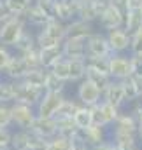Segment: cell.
Returning <instances> with one entry per match:
<instances>
[{"label": "cell", "instance_id": "obj_1", "mask_svg": "<svg viewBox=\"0 0 142 150\" xmlns=\"http://www.w3.org/2000/svg\"><path fill=\"white\" fill-rule=\"evenodd\" d=\"M67 38V25L56 18H51L39 32H37V45L39 49L58 47Z\"/></svg>", "mask_w": 142, "mask_h": 150}, {"label": "cell", "instance_id": "obj_2", "mask_svg": "<svg viewBox=\"0 0 142 150\" xmlns=\"http://www.w3.org/2000/svg\"><path fill=\"white\" fill-rule=\"evenodd\" d=\"M28 28L27 25V19L23 16H11L7 19V23L4 25L2 28V33H0V44L2 45H7L11 49H14L16 42L19 40V37L25 33V30Z\"/></svg>", "mask_w": 142, "mask_h": 150}, {"label": "cell", "instance_id": "obj_3", "mask_svg": "<svg viewBox=\"0 0 142 150\" xmlns=\"http://www.w3.org/2000/svg\"><path fill=\"white\" fill-rule=\"evenodd\" d=\"M91 112H93V124H100V126H105L110 129L116 124L118 117L121 115V108L102 100L98 105L91 107Z\"/></svg>", "mask_w": 142, "mask_h": 150}, {"label": "cell", "instance_id": "obj_4", "mask_svg": "<svg viewBox=\"0 0 142 150\" xmlns=\"http://www.w3.org/2000/svg\"><path fill=\"white\" fill-rule=\"evenodd\" d=\"M11 112H12V126L16 129H30L37 119L35 107L25 103H12Z\"/></svg>", "mask_w": 142, "mask_h": 150}, {"label": "cell", "instance_id": "obj_5", "mask_svg": "<svg viewBox=\"0 0 142 150\" xmlns=\"http://www.w3.org/2000/svg\"><path fill=\"white\" fill-rule=\"evenodd\" d=\"M102 94L104 93L95 84H91L86 79L82 82H79L77 89H75V98H77V101L82 107H95V105H98L102 101Z\"/></svg>", "mask_w": 142, "mask_h": 150}, {"label": "cell", "instance_id": "obj_6", "mask_svg": "<svg viewBox=\"0 0 142 150\" xmlns=\"http://www.w3.org/2000/svg\"><path fill=\"white\" fill-rule=\"evenodd\" d=\"M65 100V94L63 93H44L42 100L39 101V105L35 107L37 115L39 117H47V119H55L58 108L62 107Z\"/></svg>", "mask_w": 142, "mask_h": 150}, {"label": "cell", "instance_id": "obj_7", "mask_svg": "<svg viewBox=\"0 0 142 150\" xmlns=\"http://www.w3.org/2000/svg\"><path fill=\"white\" fill-rule=\"evenodd\" d=\"M109 75L112 80H126L132 77V58L130 54H110Z\"/></svg>", "mask_w": 142, "mask_h": 150}, {"label": "cell", "instance_id": "obj_8", "mask_svg": "<svg viewBox=\"0 0 142 150\" xmlns=\"http://www.w3.org/2000/svg\"><path fill=\"white\" fill-rule=\"evenodd\" d=\"M82 0H55V9H53V18L60 19L62 23H70L79 16Z\"/></svg>", "mask_w": 142, "mask_h": 150}, {"label": "cell", "instance_id": "obj_9", "mask_svg": "<svg viewBox=\"0 0 142 150\" xmlns=\"http://www.w3.org/2000/svg\"><path fill=\"white\" fill-rule=\"evenodd\" d=\"M44 89H37L32 87L28 84H25L23 80L16 82V98H14V103H25V105H30V107H37L39 101L42 100L44 96Z\"/></svg>", "mask_w": 142, "mask_h": 150}, {"label": "cell", "instance_id": "obj_10", "mask_svg": "<svg viewBox=\"0 0 142 150\" xmlns=\"http://www.w3.org/2000/svg\"><path fill=\"white\" fill-rule=\"evenodd\" d=\"M105 35H107V40H109L112 54H126V52H130L132 35L125 30V26L110 30V32H105Z\"/></svg>", "mask_w": 142, "mask_h": 150}, {"label": "cell", "instance_id": "obj_11", "mask_svg": "<svg viewBox=\"0 0 142 150\" xmlns=\"http://www.w3.org/2000/svg\"><path fill=\"white\" fill-rule=\"evenodd\" d=\"M97 23L105 32L116 30V28H123L125 26V11H121V9H118L114 5H109L105 11L100 14Z\"/></svg>", "mask_w": 142, "mask_h": 150}, {"label": "cell", "instance_id": "obj_12", "mask_svg": "<svg viewBox=\"0 0 142 150\" xmlns=\"http://www.w3.org/2000/svg\"><path fill=\"white\" fill-rule=\"evenodd\" d=\"M77 136H81L91 149L104 143L105 140H109L110 136V129L105 127V126H100V124H91L90 127L86 129H79L77 131Z\"/></svg>", "mask_w": 142, "mask_h": 150}, {"label": "cell", "instance_id": "obj_13", "mask_svg": "<svg viewBox=\"0 0 142 150\" xmlns=\"http://www.w3.org/2000/svg\"><path fill=\"white\" fill-rule=\"evenodd\" d=\"M110 45L104 32H95L86 40V56H110Z\"/></svg>", "mask_w": 142, "mask_h": 150}, {"label": "cell", "instance_id": "obj_14", "mask_svg": "<svg viewBox=\"0 0 142 150\" xmlns=\"http://www.w3.org/2000/svg\"><path fill=\"white\" fill-rule=\"evenodd\" d=\"M28 72H32V70H30V67L27 65V61H25L19 54L14 52L12 59L9 61V65L5 67V70L2 72V75H4V79L14 80V82H19V80H23V79L27 77Z\"/></svg>", "mask_w": 142, "mask_h": 150}, {"label": "cell", "instance_id": "obj_15", "mask_svg": "<svg viewBox=\"0 0 142 150\" xmlns=\"http://www.w3.org/2000/svg\"><path fill=\"white\" fill-rule=\"evenodd\" d=\"M32 134H35L39 138H44V140H51L58 134V129H56V120L55 119H47V117H39L37 115L35 122L32 124V127L28 129Z\"/></svg>", "mask_w": 142, "mask_h": 150}, {"label": "cell", "instance_id": "obj_16", "mask_svg": "<svg viewBox=\"0 0 142 150\" xmlns=\"http://www.w3.org/2000/svg\"><path fill=\"white\" fill-rule=\"evenodd\" d=\"M97 30L93 28V23H88L84 19H72L70 23H67V38H82L88 40L95 33Z\"/></svg>", "mask_w": 142, "mask_h": 150}, {"label": "cell", "instance_id": "obj_17", "mask_svg": "<svg viewBox=\"0 0 142 150\" xmlns=\"http://www.w3.org/2000/svg\"><path fill=\"white\" fill-rule=\"evenodd\" d=\"M62 51L67 59H84L86 58V40L65 38V42L62 44Z\"/></svg>", "mask_w": 142, "mask_h": 150}, {"label": "cell", "instance_id": "obj_18", "mask_svg": "<svg viewBox=\"0 0 142 150\" xmlns=\"http://www.w3.org/2000/svg\"><path fill=\"white\" fill-rule=\"evenodd\" d=\"M102 100L107 101V103H112V105L119 107V108H123V107L126 105V101H125V91H123L121 80H112V82L109 84V87H107L105 91H104V94H102Z\"/></svg>", "mask_w": 142, "mask_h": 150}, {"label": "cell", "instance_id": "obj_19", "mask_svg": "<svg viewBox=\"0 0 142 150\" xmlns=\"http://www.w3.org/2000/svg\"><path fill=\"white\" fill-rule=\"evenodd\" d=\"M116 147L119 150H141L142 143L139 140L137 134H128V133H116V131H110V136H109Z\"/></svg>", "mask_w": 142, "mask_h": 150}, {"label": "cell", "instance_id": "obj_20", "mask_svg": "<svg viewBox=\"0 0 142 150\" xmlns=\"http://www.w3.org/2000/svg\"><path fill=\"white\" fill-rule=\"evenodd\" d=\"M110 131L137 134V131H139V122H137V119L133 117L132 112H121V115H119L118 120H116V124L110 127Z\"/></svg>", "mask_w": 142, "mask_h": 150}, {"label": "cell", "instance_id": "obj_21", "mask_svg": "<svg viewBox=\"0 0 142 150\" xmlns=\"http://www.w3.org/2000/svg\"><path fill=\"white\" fill-rule=\"evenodd\" d=\"M25 19H27V25H30V26H34L37 30H40L49 19H51V16H47L40 7H37L35 4H32L30 5V9L25 12V16H23Z\"/></svg>", "mask_w": 142, "mask_h": 150}, {"label": "cell", "instance_id": "obj_22", "mask_svg": "<svg viewBox=\"0 0 142 150\" xmlns=\"http://www.w3.org/2000/svg\"><path fill=\"white\" fill-rule=\"evenodd\" d=\"M70 63V68H69V82L72 84H79L86 79V72H88V67H86V58L84 59H69Z\"/></svg>", "mask_w": 142, "mask_h": 150}, {"label": "cell", "instance_id": "obj_23", "mask_svg": "<svg viewBox=\"0 0 142 150\" xmlns=\"http://www.w3.org/2000/svg\"><path fill=\"white\" fill-rule=\"evenodd\" d=\"M63 56V51H62V45L58 47H49V49H40V63H42V68L44 70H49L55 63H58Z\"/></svg>", "mask_w": 142, "mask_h": 150}, {"label": "cell", "instance_id": "obj_24", "mask_svg": "<svg viewBox=\"0 0 142 150\" xmlns=\"http://www.w3.org/2000/svg\"><path fill=\"white\" fill-rule=\"evenodd\" d=\"M30 143H32V133L28 129L12 131V138H11L12 150H30Z\"/></svg>", "mask_w": 142, "mask_h": 150}, {"label": "cell", "instance_id": "obj_25", "mask_svg": "<svg viewBox=\"0 0 142 150\" xmlns=\"http://www.w3.org/2000/svg\"><path fill=\"white\" fill-rule=\"evenodd\" d=\"M125 30L132 35L142 30V9H130L125 11Z\"/></svg>", "mask_w": 142, "mask_h": 150}, {"label": "cell", "instance_id": "obj_26", "mask_svg": "<svg viewBox=\"0 0 142 150\" xmlns=\"http://www.w3.org/2000/svg\"><path fill=\"white\" fill-rule=\"evenodd\" d=\"M39 45H37V33H34L32 30H25V33L19 37V40L16 42V45H14V51L18 52V54H23V52H28V51H34L37 49Z\"/></svg>", "mask_w": 142, "mask_h": 150}, {"label": "cell", "instance_id": "obj_27", "mask_svg": "<svg viewBox=\"0 0 142 150\" xmlns=\"http://www.w3.org/2000/svg\"><path fill=\"white\" fill-rule=\"evenodd\" d=\"M56 120V129H58V134L62 136H67V138H74L79 131L74 117H55Z\"/></svg>", "mask_w": 142, "mask_h": 150}, {"label": "cell", "instance_id": "obj_28", "mask_svg": "<svg viewBox=\"0 0 142 150\" xmlns=\"http://www.w3.org/2000/svg\"><path fill=\"white\" fill-rule=\"evenodd\" d=\"M16 98V82L2 79L0 82V105H12Z\"/></svg>", "mask_w": 142, "mask_h": 150}, {"label": "cell", "instance_id": "obj_29", "mask_svg": "<svg viewBox=\"0 0 142 150\" xmlns=\"http://www.w3.org/2000/svg\"><path fill=\"white\" fill-rule=\"evenodd\" d=\"M86 67H88L90 70H95V72L109 75L110 56H86ZM109 77H110V75H109Z\"/></svg>", "mask_w": 142, "mask_h": 150}, {"label": "cell", "instance_id": "obj_30", "mask_svg": "<svg viewBox=\"0 0 142 150\" xmlns=\"http://www.w3.org/2000/svg\"><path fill=\"white\" fill-rule=\"evenodd\" d=\"M4 4L11 16H25V12L30 9L34 0H4Z\"/></svg>", "mask_w": 142, "mask_h": 150}, {"label": "cell", "instance_id": "obj_31", "mask_svg": "<svg viewBox=\"0 0 142 150\" xmlns=\"http://www.w3.org/2000/svg\"><path fill=\"white\" fill-rule=\"evenodd\" d=\"M46 77H47V70H44V68H37V70L28 72L27 77L23 79V82L28 84V86H32V87H37V89H44Z\"/></svg>", "mask_w": 142, "mask_h": 150}, {"label": "cell", "instance_id": "obj_32", "mask_svg": "<svg viewBox=\"0 0 142 150\" xmlns=\"http://www.w3.org/2000/svg\"><path fill=\"white\" fill-rule=\"evenodd\" d=\"M77 18H79V19H84V21H88V23L98 21V12H97V9H95V4H93L91 0H82L81 11H79V16H77Z\"/></svg>", "mask_w": 142, "mask_h": 150}, {"label": "cell", "instance_id": "obj_33", "mask_svg": "<svg viewBox=\"0 0 142 150\" xmlns=\"http://www.w3.org/2000/svg\"><path fill=\"white\" fill-rule=\"evenodd\" d=\"M86 80H90L91 84H95L102 93L105 91L107 87H109V84L112 82V79L105 74H100V72H95V70H90L88 68V72H86Z\"/></svg>", "mask_w": 142, "mask_h": 150}, {"label": "cell", "instance_id": "obj_34", "mask_svg": "<svg viewBox=\"0 0 142 150\" xmlns=\"http://www.w3.org/2000/svg\"><path fill=\"white\" fill-rule=\"evenodd\" d=\"M74 120L77 124L79 129H86L93 124V112H91V107H81L79 112L74 115Z\"/></svg>", "mask_w": 142, "mask_h": 150}, {"label": "cell", "instance_id": "obj_35", "mask_svg": "<svg viewBox=\"0 0 142 150\" xmlns=\"http://www.w3.org/2000/svg\"><path fill=\"white\" fill-rule=\"evenodd\" d=\"M81 107H82V105L77 101V98H75V100L65 98V100H63V103H62V107L58 108L56 117H74L75 113L79 112V108H81Z\"/></svg>", "mask_w": 142, "mask_h": 150}, {"label": "cell", "instance_id": "obj_36", "mask_svg": "<svg viewBox=\"0 0 142 150\" xmlns=\"http://www.w3.org/2000/svg\"><path fill=\"white\" fill-rule=\"evenodd\" d=\"M69 68H70V63H69V59H67V58H62L58 63H55V65L49 68V72L55 75V77H58L60 80H63V82H69Z\"/></svg>", "mask_w": 142, "mask_h": 150}, {"label": "cell", "instance_id": "obj_37", "mask_svg": "<svg viewBox=\"0 0 142 150\" xmlns=\"http://www.w3.org/2000/svg\"><path fill=\"white\" fill-rule=\"evenodd\" d=\"M121 84H123V91H125V101H126V105L135 103V101L141 100V98H139V93H137V87H135L132 77H128L126 80H121Z\"/></svg>", "mask_w": 142, "mask_h": 150}, {"label": "cell", "instance_id": "obj_38", "mask_svg": "<svg viewBox=\"0 0 142 150\" xmlns=\"http://www.w3.org/2000/svg\"><path fill=\"white\" fill-rule=\"evenodd\" d=\"M65 84H67V82L60 80L58 77H55V75L47 70L46 84H44V91H46V93H63V91H65Z\"/></svg>", "mask_w": 142, "mask_h": 150}, {"label": "cell", "instance_id": "obj_39", "mask_svg": "<svg viewBox=\"0 0 142 150\" xmlns=\"http://www.w3.org/2000/svg\"><path fill=\"white\" fill-rule=\"evenodd\" d=\"M18 54V52H16ZM25 61H27V65L30 67V70H37V68H42V63H40V49L37 47L34 51H28V52H23V54H19Z\"/></svg>", "mask_w": 142, "mask_h": 150}, {"label": "cell", "instance_id": "obj_40", "mask_svg": "<svg viewBox=\"0 0 142 150\" xmlns=\"http://www.w3.org/2000/svg\"><path fill=\"white\" fill-rule=\"evenodd\" d=\"M47 150H72V138L56 134L55 138L49 140V147Z\"/></svg>", "mask_w": 142, "mask_h": 150}, {"label": "cell", "instance_id": "obj_41", "mask_svg": "<svg viewBox=\"0 0 142 150\" xmlns=\"http://www.w3.org/2000/svg\"><path fill=\"white\" fill-rule=\"evenodd\" d=\"M11 126H12L11 105H0V129H11Z\"/></svg>", "mask_w": 142, "mask_h": 150}, {"label": "cell", "instance_id": "obj_42", "mask_svg": "<svg viewBox=\"0 0 142 150\" xmlns=\"http://www.w3.org/2000/svg\"><path fill=\"white\" fill-rule=\"evenodd\" d=\"M12 56H14L12 49L7 47V45H2V44H0V72L5 70V67L9 65V61L12 59Z\"/></svg>", "mask_w": 142, "mask_h": 150}, {"label": "cell", "instance_id": "obj_43", "mask_svg": "<svg viewBox=\"0 0 142 150\" xmlns=\"http://www.w3.org/2000/svg\"><path fill=\"white\" fill-rule=\"evenodd\" d=\"M142 52V30L132 33V42H130V54H141Z\"/></svg>", "mask_w": 142, "mask_h": 150}, {"label": "cell", "instance_id": "obj_44", "mask_svg": "<svg viewBox=\"0 0 142 150\" xmlns=\"http://www.w3.org/2000/svg\"><path fill=\"white\" fill-rule=\"evenodd\" d=\"M49 147V140L39 138L35 134H32V143H30V150H47Z\"/></svg>", "mask_w": 142, "mask_h": 150}, {"label": "cell", "instance_id": "obj_45", "mask_svg": "<svg viewBox=\"0 0 142 150\" xmlns=\"http://www.w3.org/2000/svg\"><path fill=\"white\" fill-rule=\"evenodd\" d=\"M37 7H40L47 16L53 18V9H55V0H34Z\"/></svg>", "mask_w": 142, "mask_h": 150}, {"label": "cell", "instance_id": "obj_46", "mask_svg": "<svg viewBox=\"0 0 142 150\" xmlns=\"http://www.w3.org/2000/svg\"><path fill=\"white\" fill-rule=\"evenodd\" d=\"M130 58H132V75L142 77V58L133 56V54H130Z\"/></svg>", "mask_w": 142, "mask_h": 150}, {"label": "cell", "instance_id": "obj_47", "mask_svg": "<svg viewBox=\"0 0 142 150\" xmlns=\"http://www.w3.org/2000/svg\"><path fill=\"white\" fill-rule=\"evenodd\" d=\"M72 150H91V147H90L81 136L75 134V136L72 138Z\"/></svg>", "mask_w": 142, "mask_h": 150}, {"label": "cell", "instance_id": "obj_48", "mask_svg": "<svg viewBox=\"0 0 142 150\" xmlns=\"http://www.w3.org/2000/svg\"><path fill=\"white\" fill-rule=\"evenodd\" d=\"M12 131L11 129H0V145H11Z\"/></svg>", "mask_w": 142, "mask_h": 150}, {"label": "cell", "instance_id": "obj_49", "mask_svg": "<svg viewBox=\"0 0 142 150\" xmlns=\"http://www.w3.org/2000/svg\"><path fill=\"white\" fill-rule=\"evenodd\" d=\"M91 150H119L118 147H116V143L109 138V140H105L104 143H100V145H97V147H93Z\"/></svg>", "mask_w": 142, "mask_h": 150}, {"label": "cell", "instance_id": "obj_50", "mask_svg": "<svg viewBox=\"0 0 142 150\" xmlns=\"http://www.w3.org/2000/svg\"><path fill=\"white\" fill-rule=\"evenodd\" d=\"M130 9H142V0H126V11Z\"/></svg>", "mask_w": 142, "mask_h": 150}, {"label": "cell", "instance_id": "obj_51", "mask_svg": "<svg viewBox=\"0 0 142 150\" xmlns=\"http://www.w3.org/2000/svg\"><path fill=\"white\" fill-rule=\"evenodd\" d=\"M132 79H133V84H135V87H137L139 98L142 100V77H135V75H132Z\"/></svg>", "mask_w": 142, "mask_h": 150}, {"label": "cell", "instance_id": "obj_52", "mask_svg": "<svg viewBox=\"0 0 142 150\" xmlns=\"http://www.w3.org/2000/svg\"><path fill=\"white\" fill-rule=\"evenodd\" d=\"M109 4L121 9V11H126V0H109Z\"/></svg>", "mask_w": 142, "mask_h": 150}, {"label": "cell", "instance_id": "obj_53", "mask_svg": "<svg viewBox=\"0 0 142 150\" xmlns=\"http://www.w3.org/2000/svg\"><path fill=\"white\" fill-rule=\"evenodd\" d=\"M7 18H11V14H9V11H7L4 0H0V19H7Z\"/></svg>", "mask_w": 142, "mask_h": 150}, {"label": "cell", "instance_id": "obj_54", "mask_svg": "<svg viewBox=\"0 0 142 150\" xmlns=\"http://www.w3.org/2000/svg\"><path fill=\"white\" fill-rule=\"evenodd\" d=\"M137 136H139V140H141V143H142V124L139 126V131H137Z\"/></svg>", "mask_w": 142, "mask_h": 150}, {"label": "cell", "instance_id": "obj_55", "mask_svg": "<svg viewBox=\"0 0 142 150\" xmlns=\"http://www.w3.org/2000/svg\"><path fill=\"white\" fill-rule=\"evenodd\" d=\"M9 19V18H7ZM7 19H0V33H2V28H4V25L7 23Z\"/></svg>", "mask_w": 142, "mask_h": 150}, {"label": "cell", "instance_id": "obj_56", "mask_svg": "<svg viewBox=\"0 0 142 150\" xmlns=\"http://www.w3.org/2000/svg\"><path fill=\"white\" fill-rule=\"evenodd\" d=\"M2 79H4V77H2V72H0V82H2Z\"/></svg>", "mask_w": 142, "mask_h": 150}, {"label": "cell", "instance_id": "obj_57", "mask_svg": "<svg viewBox=\"0 0 142 150\" xmlns=\"http://www.w3.org/2000/svg\"><path fill=\"white\" fill-rule=\"evenodd\" d=\"M141 150H142V149H141Z\"/></svg>", "mask_w": 142, "mask_h": 150}]
</instances>
